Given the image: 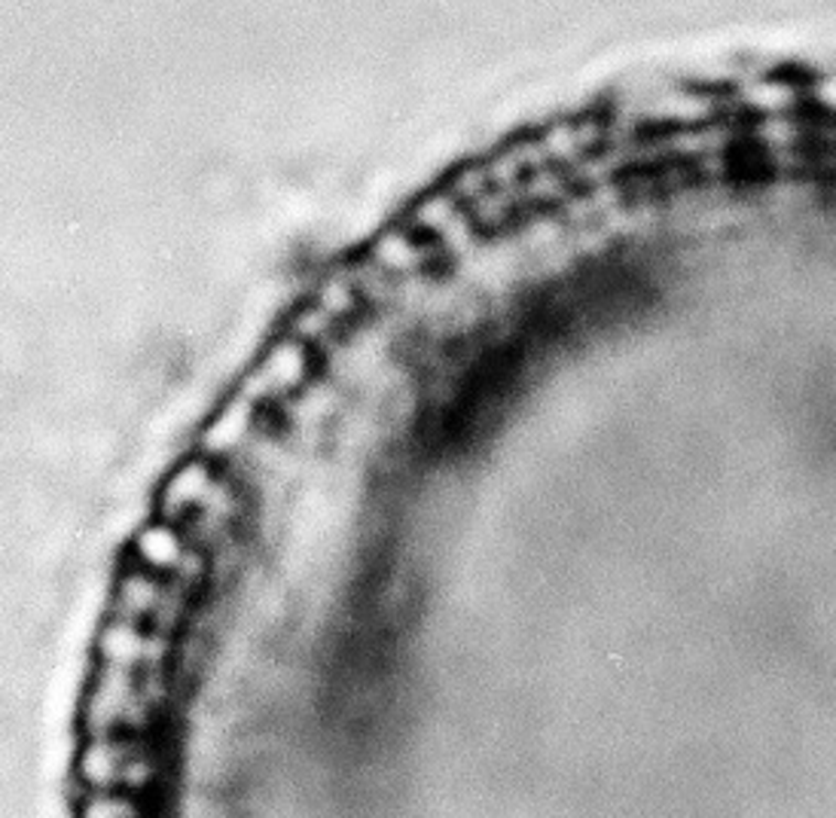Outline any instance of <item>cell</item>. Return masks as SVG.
Listing matches in <instances>:
<instances>
[{
    "label": "cell",
    "instance_id": "2",
    "mask_svg": "<svg viewBox=\"0 0 836 818\" xmlns=\"http://www.w3.org/2000/svg\"><path fill=\"white\" fill-rule=\"evenodd\" d=\"M135 806L129 800H119V797H92L86 809H83V818H135Z\"/></svg>",
    "mask_w": 836,
    "mask_h": 818
},
{
    "label": "cell",
    "instance_id": "1",
    "mask_svg": "<svg viewBox=\"0 0 836 818\" xmlns=\"http://www.w3.org/2000/svg\"><path fill=\"white\" fill-rule=\"evenodd\" d=\"M117 769H119V752L114 745H105V742H95L86 749L83 754V761H79V773H83V779L95 785V788H107V785H114L117 782Z\"/></svg>",
    "mask_w": 836,
    "mask_h": 818
}]
</instances>
